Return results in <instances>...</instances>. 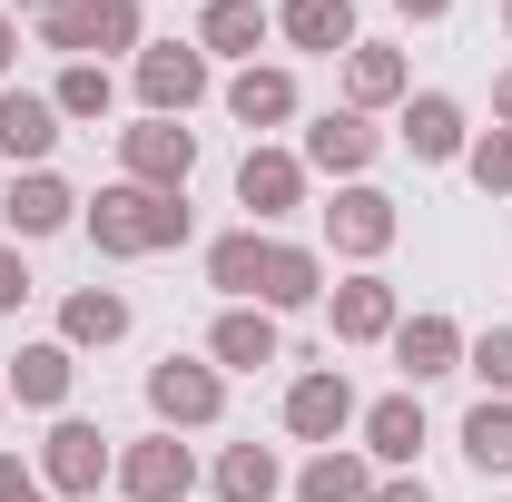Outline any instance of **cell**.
Masks as SVG:
<instances>
[{
    "label": "cell",
    "instance_id": "obj_1",
    "mask_svg": "<svg viewBox=\"0 0 512 502\" xmlns=\"http://www.w3.org/2000/svg\"><path fill=\"white\" fill-rule=\"evenodd\" d=\"M79 227H89V247L138 266V256H168L197 237L188 217V188H138V178H109L99 197H79Z\"/></svg>",
    "mask_w": 512,
    "mask_h": 502
},
{
    "label": "cell",
    "instance_id": "obj_2",
    "mask_svg": "<svg viewBox=\"0 0 512 502\" xmlns=\"http://www.w3.org/2000/svg\"><path fill=\"white\" fill-rule=\"evenodd\" d=\"M30 30L60 60H138L148 50V0H30Z\"/></svg>",
    "mask_w": 512,
    "mask_h": 502
},
{
    "label": "cell",
    "instance_id": "obj_3",
    "mask_svg": "<svg viewBox=\"0 0 512 502\" xmlns=\"http://www.w3.org/2000/svg\"><path fill=\"white\" fill-rule=\"evenodd\" d=\"M109 473H119V443L99 434L89 414H50V434H40V493L50 502H99Z\"/></svg>",
    "mask_w": 512,
    "mask_h": 502
},
{
    "label": "cell",
    "instance_id": "obj_4",
    "mask_svg": "<svg viewBox=\"0 0 512 502\" xmlns=\"http://www.w3.org/2000/svg\"><path fill=\"white\" fill-rule=\"evenodd\" d=\"M128 89H138V119H188L197 99L217 89V60H207L197 40H148V50L128 60Z\"/></svg>",
    "mask_w": 512,
    "mask_h": 502
},
{
    "label": "cell",
    "instance_id": "obj_5",
    "mask_svg": "<svg viewBox=\"0 0 512 502\" xmlns=\"http://www.w3.org/2000/svg\"><path fill=\"white\" fill-rule=\"evenodd\" d=\"M148 414H158V434H217L227 424V375L207 355H158L148 365Z\"/></svg>",
    "mask_w": 512,
    "mask_h": 502
},
{
    "label": "cell",
    "instance_id": "obj_6",
    "mask_svg": "<svg viewBox=\"0 0 512 502\" xmlns=\"http://www.w3.org/2000/svg\"><path fill=\"white\" fill-rule=\"evenodd\" d=\"M355 414H365V394L345 384V365H306V375H286V404H276L286 443H306V453L345 443V434H355Z\"/></svg>",
    "mask_w": 512,
    "mask_h": 502
},
{
    "label": "cell",
    "instance_id": "obj_7",
    "mask_svg": "<svg viewBox=\"0 0 512 502\" xmlns=\"http://www.w3.org/2000/svg\"><path fill=\"white\" fill-rule=\"evenodd\" d=\"M109 493H119V502H188V493H197V453H188L178 434H158V424H148V434L119 443Z\"/></svg>",
    "mask_w": 512,
    "mask_h": 502
},
{
    "label": "cell",
    "instance_id": "obj_8",
    "mask_svg": "<svg viewBox=\"0 0 512 502\" xmlns=\"http://www.w3.org/2000/svg\"><path fill=\"white\" fill-rule=\"evenodd\" d=\"M325 325H335V345H394V325H404L394 276H384V266H345V276L325 286Z\"/></svg>",
    "mask_w": 512,
    "mask_h": 502
},
{
    "label": "cell",
    "instance_id": "obj_9",
    "mask_svg": "<svg viewBox=\"0 0 512 502\" xmlns=\"http://www.w3.org/2000/svg\"><path fill=\"white\" fill-rule=\"evenodd\" d=\"M394 237H404V207H394L375 178L335 188V207H325V256H345V266H375Z\"/></svg>",
    "mask_w": 512,
    "mask_h": 502
},
{
    "label": "cell",
    "instance_id": "obj_10",
    "mask_svg": "<svg viewBox=\"0 0 512 502\" xmlns=\"http://www.w3.org/2000/svg\"><path fill=\"white\" fill-rule=\"evenodd\" d=\"M0 227H10V247L69 237V227H79V188H69L60 168H10V188H0Z\"/></svg>",
    "mask_w": 512,
    "mask_h": 502
},
{
    "label": "cell",
    "instance_id": "obj_11",
    "mask_svg": "<svg viewBox=\"0 0 512 502\" xmlns=\"http://www.w3.org/2000/svg\"><path fill=\"white\" fill-rule=\"evenodd\" d=\"M296 158H306V178H335V188H355V178L384 158V128L365 119V109H345V99H335V109H325V119L296 138Z\"/></svg>",
    "mask_w": 512,
    "mask_h": 502
},
{
    "label": "cell",
    "instance_id": "obj_12",
    "mask_svg": "<svg viewBox=\"0 0 512 502\" xmlns=\"http://www.w3.org/2000/svg\"><path fill=\"white\" fill-rule=\"evenodd\" d=\"M306 158L296 148H276V138H247V158H237V207H247V227H276V217H296L306 207Z\"/></svg>",
    "mask_w": 512,
    "mask_h": 502
},
{
    "label": "cell",
    "instance_id": "obj_13",
    "mask_svg": "<svg viewBox=\"0 0 512 502\" xmlns=\"http://www.w3.org/2000/svg\"><path fill=\"white\" fill-rule=\"evenodd\" d=\"M394 138H404L414 168H453V158L473 148V109H463L453 89H414V99L394 109Z\"/></svg>",
    "mask_w": 512,
    "mask_h": 502
},
{
    "label": "cell",
    "instance_id": "obj_14",
    "mask_svg": "<svg viewBox=\"0 0 512 502\" xmlns=\"http://www.w3.org/2000/svg\"><path fill=\"white\" fill-rule=\"evenodd\" d=\"M119 178H138V188H188L197 178V128L188 119H128L119 128Z\"/></svg>",
    "mask_w": 512,
    "mask_h": 502
},
{
    "label": "cell",
    "instance_id": "obj_15",
    "mask_svg": "<svg viewBox=\"0 0 512 502\" xmlns=\"http://www.w3.org/2000/svg\"><path fill=\"white\" fill-rule=\"evenodd\" d=\"M463 345H473V335H463V325H453L444 306H414L404 325H394V345H384V355H394V375H404L414 394H424V384L463 375Z\"/></svg>",
    "mask_w": 512,
    "mask_h": 502
},
{
    "label": "cell",
    "instance_id": "obj_16",
    "mask_svg": "<svg viewBox=\"0 0 512 502\" xmlns=\"http://www.w3.org/2000/svg\"><path fill=\"white\" fill-rule=\"evenodd\" d=\"M355 443L375 453V473H414V453L434 443V424H424V394H414V384L375 394V404L355 414Z\"/></svg>",
    "mask_w": 512,
    "mask_h": 502
},
{
    "label": "cell",
    "instance_id": "obj_17",
    "mask_svg": "<svg viewBox=\"0 0 512 502\" xmlns=\"http://www.w3.org/2000/svg\"><path fill=\"white\" fill-rule=\"evenodd\" d=\"M217 375H256V365H286V315L266 306H217V325H207V345H197Z\"/></svg>",
    "mask_w": 512,
    "mask_h": 502
},
{
    "label": "cell",
    "instance_id": "obj_18",
    "mask_svg": "<svg viewBox=\"0 0 512 502\" xmlns=\"http://www.w3.org/2000/svg\"><path fill=\"white\" fill-rule=\"evenodd\" d=\"M256 306H266V315L325 306V247H306V237H266V256H256Z\"/></svg>",
    "mask_w": 512,
    "mask_h": 502
},
{
    "label": "cell",
    "instance_id": "obj_19",
    "mask_svg": "<svg viewBox=\"0 0 512 502\" xmlns=\"http://www.w3.org/2000/svg\"><path fill=\"white\" fill-rule=\"evenodd\" d=\"M0 384H10L20 414H69V394H79V355H69L60 335H40V345H20V355L0 365Z\"/></svg>",
    "mask_w": 512,
    "mask_h": 502
},
{
    "label": "cell",
    "instance_id": "obj_20",
    "mask_svg": "<svg viewBox=\"0 0 512 502\" xmlns=\"http://www.w3.org/2000/svg\"><path fill=\"white\" fill-rule=\"evenodd\" d=\"M217 99H227V119L247 128V138H266V128H286L296 109H306V89H296V69H286V60H247Z\"/></svg>",
    "mask_w": 512,
    "mask_h": 502
},
{
    "label": "cell",
    "instance_id": "obj_21",
    "mask_svg": "<svg viewBox=\"0 0 512 502\" xmlns=\"http://www.w3.org/2000/svg\"><path fill=\"white\" fill-rule=\"evenodd\" d=\"M60 138H69V119L50 109V89H20V79L0 89V158L10 168H50Z\"/></svg>",
    "mask_w": 512,
    "mask_h": 502
},
{
    "label": "cell",
    "instance_id": "obj_22",
    "mask_svg": "<svg viewBox=\"0 0 512 502\" xmlns=\"http://www.w3.org/2000/svg\"><path fill=\"white\" fill-rule=\"evenodd\" d=\"M404 99H414V60H404L394 40H355V50H345V109L384 119V109H404Z\"/></svg>",
    "mask_w": 512,
    "mask_h": 502
},
{
    "label": "cell",
    "instance_id": "obj_23",
    "mask_svg": "<svg viewBox=\"0 0 512 502\" xmlns=\"http://www.w3.org/2000/svg\"><path fill=\"white\" fill-rule=\"evenodd\" d=\"M384 473H375V453L365 443H325V453H306L296 473H286V493L296 502H365Z\"/></svg>",
    "mask_w": 512,
    "mask_h": 502
},
{
    "label": "cell",
    "instance_id": "obj_24",
    "mask_svg": "<svg viewBox=\"0 0 512 502\" xmlns=\"http://www.w3.org/2000/svg\"><path fill=\"white\" fill-rule=\"evenodd\" d=\"M276 40L306 60H345L365 30H355V0H276Z\"/></svg>",
    "mask_w": 512,
    "mask_h": 502
},
{
    "label": "cell",
    "instance_id": "obj_25",
    "mask_svg": "<svg viewBox=\"0 0 512 502\" xmlns=\"http://www.w3.org/2000/svg\"><path fill=\"white\" fill-rule=\"evenodd\" d=\"M128 325H138V306H128L119 286H69L60 296V345L69 355H109Z\"/></svg>",
    "mask_w": 512,
    "mask_h": 502
},
{
    "label": "cell",
    "instance_id": "obj_26",
    "mask_svg": "<svg viewBox=\"0 0 512 502\" xmlns=\"http://www.w3.org/2000/svg\"><path fill=\"white\" fill-rule=\"evenodd\" d=\"M266 40H276V10H266V0H207V10H197V50H207V60L247 69Z\"/></svg>",
    "mask_w": 512,
    "mask_h": 502
},
{
    "label": "cell",
    "instance_id": "obj_27",
    "mask_svg": "<svg viewBox=\"0 0 512 502\" xmlns=\"http://www.w3.org/2000/svg\"><path fill=\"white\" fill-rule=\"evenodd\" d=\"M207 493H217V502H276V493H286L276 443H227V453L207 463Z\"/></svg>",
    "mask_w": 512,
    "mask_h": 502
},
{
    "label": "cell",
    "instance_id": "obj_28",
    "mask_svg": "<svg viewBox=\"0 0 512 502\" xmlns=\"http://www.w3.org/2000/svg\"><path fill=\"white\" fill-rule=\"evenodd\" d=\"M50 109H60L69 128H99L109 109H119V79H109V60H60V79H50Z\"/></svg>",
    "mask_w": 512,
    "mask_h": 502
},
{
    "label": "cell",
    "instance_id": "obj_29",
    "mask_svg": "<svg viewBox=\"0 0 512 502\" xmlns=\"http://www.w3.org/2000/svg\"><path fill=\"white\" fill-rule=\"evenodd\" d=\"M453 443H463V463H473V473H512V404H503V394L463 404V424H453Z\"/></svg>",
    "mask_w": 512,
    "mask_h": 502
},
{
    "label": "cell",
    "instance_id": "obj_30",
    "mask_svg": "<svg viewBox=\"0 0 512 502\" xmlns=\"http://www.w3.org/2000/svg\"><path fill=\"white\" fill-rule=\"evenodd\" d=\"M256 256H266V227H227V237H207V286H217L227 306H256Z\"/></svg>",
    "mask_w": 512,
    "mask_h": 502
},
{
    "label": "cell",
    "instance_id": "obj_31",
    "mask_svg": "<svg viewBox=\"0 0 512 502\" xmlns=\"http://www.w3.org/2000/svg\"><path fill=\"white\" fill-rule=\"evenodd\" d=\"M463 375L483 384V394H503V404H512V325H483V335L463 345Z\"/></svg>",
    "mask_w": 512,
    "mask_h": 502
},
{
    "label": "cell",
    "instance_id": "obj_32",
    "mask_svg": "<svg viewBox=\"0 0 512 502\" xmlns=\"http://www.w3.org/2000/svg\"><path fill=\"white\" fill-rule=\"evenodd\" d=\"M463 168H473V188H483V197H512V128H473Z\"/></svg>",
    "mask_w": 512,
    "mask_h": 502
},
{
    "label": "cell",
    "instance_id": "obj_33",
    "mask_svg": "<svg viewBox=\"0 0 512 502\" xmlns=\"http://www.w3.org/2000/svg\"><path fill=\"white\" fill-rule=\"evenodd\" d=\"M20 306H30V256L0 237V315H20Z\"/></svg>",
    "mask_w": 512,
    "mask_h": 502
},
{
    "label": "cell",
    "instance_id": "obj_34",
    "mask_svg": "<svg viewBox=\"0 0 512 502\" xmlns=\"http://www.w3.org/2000/svg\"><path fill=\"white\" fill-rule=\"evenodd\" d=\"M30 493H40V463H20V453L0 443V502H30Z\"/></svg>",
    "mask_w": 512,
    "mask_h": 502
},
{
    "label": "cell",
    "instance_id": "obj_35",
    "mask_svg": "<svg viewBox=\"0 0 512 502\" xmlns=\"http://www.w3.org/2000/svg\"><path fill=\"white\" fill-rule=\"evenodd\" d=\"M365 502H434V483H424V473H384Z\"/></svg>",
    "mask_w": 512,
    "mask_h": 502
},
{
    "label": "cell",
    "instance_id": "obj_36",
    "mask_svg": "<svg viewBox=\"0 0 512 502\" xmlns=\"http://www.w3.org/2000/svg\"><path fill=\"white\" fill-rule=\"evenodd\" d=\"M10 69H20V20L0 10V89H10Z\"/></svg>",
    "mask_w": 512,
    "mask_h": 502
},
{
    "label": "cell",
    "instance_id": "obj_37",
    "mask_svg": "<svg viewBox=\"0 0 512 502\" xmlns=\"http://www.w3.org/2000/svg\"><path fill=\"white\" fill-rule=\"evenodd\" d=\"M493 128H512V60L493 69Z\"/></svg>",
    "mask_w": 512,
    "mask_h": 502
},
{
    "label": "cell",
    "instance_id": "obj_38",
    "mask_svg": "<svg viewBox=\"0 0 512 502\" xmlns=\"http://www.w3.org/2000/svg\"><path fill=\"white\" fill-rule=\"evenodd\" d=\"M404 20H453V0H394Z\"/></svg>",
    "mask_w": 512,
    "mask_h": 502
},
{
    "label": "cell",
    "instance_id": "obj_39",
    "mask_svg": "<svg viewBox=\"0 0 512 502\" xmlns=\"http://www.w3.org/2000/svg\"><path fill=\"white\" fill-rule=\"evenodd\" d=\"M503 40H512V0H503Z\"/></svg>",
    "mask_w": 512,
    "mask_h": 502
},
{
    "label": "cell",
    "instance_id": "obj_40",
    "mask_svg": "<svg viewBox=\"0 0 512 502\" xmlns=\"http://www.w3.org/2000/svg\"><path fill=\"white\" fill-rule=\"evenodd\" d=\"M0 414H10V384H0Z\"/></svg>",
    "mask_w": 512,
    "mask_h": 502
},
{
    "label": "cell",
    "instance_id": "obj_41",
    "mask_svg": "<svg viewBox=\"0 0 512 502\" xmlns=\"http://www.w3.org/2000/svg\"><path fill=\"white\" fill-rule=\"evenodd\" d=\"M30 502H50V493H30Z\"/></svg>",
    "mask_w": 512,
    "mask_h": 502
}]
</instances>
